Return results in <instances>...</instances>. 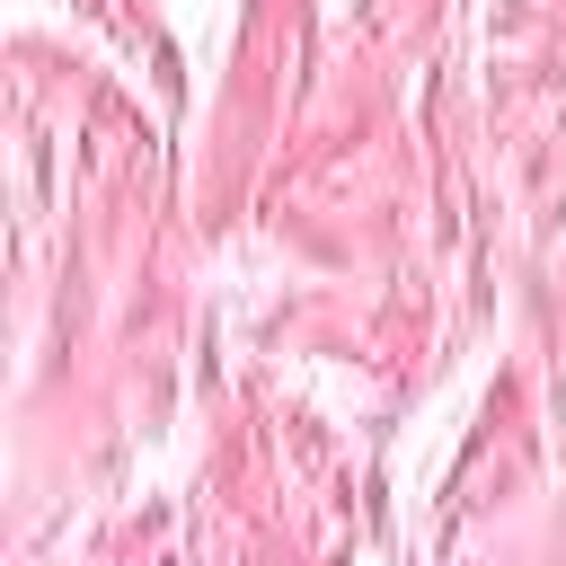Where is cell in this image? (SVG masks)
Segmentation results:
<instances>
[]
</instances>
